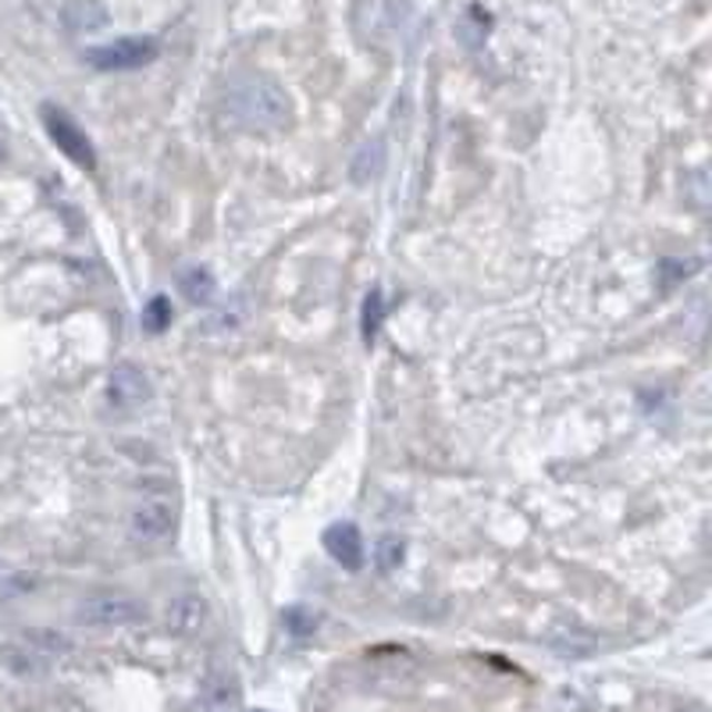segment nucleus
Wrapping results in <instances>:
<instances>
[{"label": "nucleus", "instance_id": "obj_1", "mask_svg": "<svg viewBox=\"0 0 712 712\" xmlns=\"http://www.w3.org/2000/svg\"><path fill=\"white\" fill-rule=\"evenodd\" d=\"M225 111L235 125L243 129H282L289 122V96L278 87L271 75H261V72H246L240 79L228 82L225 90Z\"/></svg>", "mask_w": 712, "mask_h": 712}, {"label": "nucleus", "instance_id": "obj_2", "mask_svg": "<svg viewBox=\"0 0 712 712\" xmlns=\"http://www.w3.org/2000/svg\"><path fill=\"white\" fill-rule=\"evenodd\" d=\"M143 617H146V606L118 588L90 591L75 609V620L87 627H129V623H140Z\"/></svg>", "mask_w": 712, "mask_h": 712}, {"label": "nucleus", "instance_id": "obj_3", "mask_svg": "<svg viewBox=\"0 0 712 712\" xmlns=\"http://www.w3.org/2000/svg\"><path fill=\"white\" fill-rule=\"evenodd\" d=\"M40 118H43L47 135L54 140V146L61 150L68 161H75L79 167H87V172H96V150L90 143V135L75 125L72 114H68L64 108H58V104H43Z\"/></svg>", "mask_w": 712, "mask_h": 712}, {"label": "nucleus", "instance_id": "obj_4", "mask_svg": "<svg viewBox=\"0 0 712 712\" xmlns=\"http://www.w3.org/2000/svg\"><path fill=\"white\" fill-rule=\"evenodd\" d=\"M157 54H161V43L154 37H125L104 47H90L87 61L96 72H135V68L157 61Z\"/></svg>", "mask_w": 712, "mask_h": 712}, {"label": "nucleus", "instance_id": "obj_5", "mask_svg": "<svg viewBox=\"0 0 712 712\" xmlns=\"http://www.w3.org/2000/svg\"><path fill=\"white\" fill-rule=\"evenodd\" d=\"M150 396H154V388H150V378L143 375L135 364H118L108 378V399L118 410H135V406H143Z\"/></svg>", "mask_w": 712, "mask_h": 712}, {"label": "nucleus", "instance_id": "obj_6", "mask_svg": "<svg viewBox=\"0 0 712 712\" xmlns=\"http://www.w3.org/2000/svg\"><path fill=\"white\" fill-rule=\"evenodd\" d=\"M211 609H207V599L203 596H193V591H185V596L172 599L164 609V627L179 638H193L203 623H207Z\"/></svg>", "mask_w": 712, "mask_h": 712}, {"label": "nucleus", "instance_id": "obj_7", "mask_svg": "<svg viewBox=\"0 0 712 712\" xmlns=\"http://www.w3.org/2000/svg\"><path fill=\"white\" fill-rule=\"evenodd\" d=\"M325 549L338 567H346V570L364 567L367 552H364V538H360V528H356V523H332V528L325 531Z\"/></svg>", "mask_w": 712, "mask_h": 712}, {"label": "nucleus", "instance_id": "obj_8", "mask_svg": "<svg viewBox=\"0 0 712 712\" xmlns=\"http://www.w3.org/2000/svg\"><path fill=\"white\" fill-rule=\"evenodd\" d=\"M172 523H175V513L167 502H143L132 510V538L135 541H161L164 535H172Z\"/></svg>", "mask_w": 712, "mask_h": 712}, {"label": "nucleus", "instance_id": "obj_9", "mask_svg": "<svg viewBox=\"0 0 712 712\" xmlns=\"http://www.w3.org/2000/svg\"><path fill=\"white\" fill-rule=\"evenodd\" d=\"M0 667L11 677H43L50 659L40 655L37 649H29L26 641H8V645H0Z\"/></svg>", "mask_w": 712, "mask_h": 712}, {"label": "nucleus", "instance_id": "obj_10", "mask_svg": "<svg viewBox=\"0 0 712 712\" xmlns=\"http://www.w3.org/2000/svg\"><path fill=\"white\" fill-rule=\"evenodd\" d=\"M61 14H64V26L72 32H93L108 22V11H104V4H96V0H68Z\"/></svg>", "mask_w": 712, "mask_h": 712}, {"label": "nucleus", "instance_id": "obj_11", "mask_svg": "<svg viewBox=\"0 0 712 712\" xmlns=\"http://www.w3.org/2000/svg\"><path fill=\"white\" fill-rule=\"evenodd\" d=\"M40 588V573H32V570H14V573H4L0 578V606H8V602H19L26 596H32V591Z\"/></svg>", "mask_w": 712, "mask_h": 712}, {"label": "nucleus", "instance_id": "obj_12", "mask_svg": "<svg viewBox=\"0 0 712 712\" xmlns=\"http://www.w3.org/2000/svg\"><path fill=\"white\" fill-rule=\"evenodd\" d=\"M22 641L29 649H37L40 655L47 659H54V655H64L68 649V638H61L58 631H47V627H29V631H22Z\"/></svg>", "mask_w": 712, "mask_h": 712}, {"label": "nucleus", "instance_id": "obj_13", "mask_svg": "<svg viewBox=\"0 0 712 712\" xmlns=\"http://www.w3.org/2000/svg\"><path fill=\"white\" fill-rule=\"evenodd\" d=\"M382 317H385V296H382V289H370V296L364 299V325H360V335H364L367 346L378 338Z\"/></svg>", "mask_w": 712, "mask_h": 712}, {"label": "nucleus", "instance_id": "obj_14", "mask_svg": "<svg viewBox=\"0 0 712 712\" xmlns=\"http://www.w3.org/2000/svg\"><path fill=\"white\" fill-rule=\"evenodd\" d=\"M182 293L190 296L193 303H207V299L214 296V278H211V271H203V267L185 271V275H182Z\"/></svg>", "mask_w": 712, "mask_h": 712}, {"label": "nucleus", "instance_id": "obj_15", "mask_svg": "<svg viewBox=\"0 0 712 712\" xmlns=\"http://www.w3.org/2000/svg\"><path fill=\"white\" fill-rule=\"evenodd\" d=\"M403 541L396 538V535H385L382 541H378V549H375V563H378V570L382 573H393V570H399L403 567Z\"/></svg>", "mask_w": 712, "mask_h": 712}, {"label": "nucleus", "instance_id": "obj_16", "mask_svg": "<svg viewBox=\"0 0 712 712\" xmlns=\"http://www.w3.org/2000/svg\"><path fill=\"white\" fill-rule=\"evenodd\" d=\"M167 321H172V303H167L164 296H154L143 307V328L150 332V335H157V332H164L167 328Z\"/></svg>", "mask_w": 712, "mask_h": 712}, {"label": "nucleus", "instance_id": "obj_17", "mask_svg": "<svg viewBox=\"0 0 712 712\" xmlns=\"http://www.w3.org/2000/svg\"><path fill=\"white\" fill-rule=\"evenodd\" d=\"M378 172H382V143H367L360 150V157H356V164H353V179L367 182L370 175H378Z\"/></svg>", "mask_w": 712, "mask_h": 712}, {"label": "nucleus", "instance_id": "obj_18", "mask_svg": "<svg viewBox=\"0 0 712 712\" xmlns=\"http://www.w3.org/2000/svg\"><path fill=\"white\" fill-rule=\"evenodd\" d=\"M285 627H289L296 638H307V634L317 631V617L311 613V609L293 606V609H285Z\"/></svg>", "mask_w": 712, "mask_h": 712}, {"label": "nucleus", "instance_id": "obj_19", "mask_svg": "<svg viewBox=\"0 0 712 712\" xmlns=\"http://www.w3.org/2000/svg\"><path fill=\"white\" fill-rule=\"evenodd\" d=\"M203 699H207V705H232L235 699H240V688H235L232 677H217Z\"/></svg>", "mask_w": 712, "mask_h": 712}, {"label": "nucleus", "instance_id": "obj_20", "mask_svg": "<svg viewBox=\"0 0 712 712\" xmlns=\"http://www.w3.org/2000/svg\"><path fill=\"white\" fill-rule=\"evenodd\" d=\"M253 712H267V709H253Z\"/></svg>", "mask_w": 712, "mask_h": 712}]
</instances>
